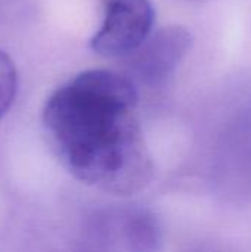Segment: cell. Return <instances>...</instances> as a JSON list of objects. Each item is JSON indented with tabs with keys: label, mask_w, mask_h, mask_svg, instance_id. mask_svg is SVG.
I'll use <instances>...</instances> for the list:
<instances>
[{
	"label": "cell",
	"mask_w": 251,
	"mask_h": 252,
	"mask_svg": "<svg viewBox=\"0 0 251 252\" xmlns=\"http://www.w3.org/2000/svg\"><path fill=\"white\" fill-rule=\"evenodd\" d=\"M104 229H108V245L114 252H158L161 248V226L148 210L126 208L108 214Z\"/></svg>",
	"instance_id": "obj_4"
},
{
	"label": "cell",
	"mask_w": 251,
	"mask_h": 252,
	"mask_svg": "<svg viewBox=\"0 0 251 252\" xmlns=\"http://www.w3.org/2000/svg\"><path fill=\"white\" fill-rule=\"evenodd\" d=\"M197 1H200V0H197Z\"/></svg>",
	"instance_id": "obj_6"
},
{
	"label": "cell",
	"mask_w": 251,
	"mask_h": 252,
	"mask_svg": "<svg viewBox=\"0 0 251 252\" xmlns=\"http://www.w3.org/2000/svg\"><path fill=\"white\" fill-rule=\"evenodd\" d=\"M18 87L16 68L12 59L0 50V120L10 109Z\"/></svg>",
	"instance_id": "obj_5"
},
{
	"label": "cell",
	"mask_w": 251,
	"mask_h": 252,
	"mask_svg": "<svg viewBox=\"0 0 251 252\" xmlns=\"http://www.w3.org/2000/svg\"><path fill=\"white\" fill-rule=\"evenodd\" d=\"M102 27L90 47L105 58H127L152 32L155 10L151 0H101Z\"/></svg>",
	"instance_id": "obj_2"
},
{
	"label": "cell",
	"mask_w": 251,
	"mask_h": 252,
	"mask_svg": "<svg viewBox=\"0 0 251 252\" xmlns=\"http://www.w3.org/2000/svg\"><path fill=\"white\" fill-rule=\"evenodd\" d=\"M138 86L111 69H89L55 90L43 126L62 165L105 193L130 196L154 179L138 115Z\"/></svg>",
	"instance_id": "obj_1"
},
{
	"label": "cell",
	"mask_w": 251,
	"mask_h": 252,
	"mask_svg": "<svg viewBox=\"0 0 251 252\" xmlns=\"http://www.w3.org/2000/svg\"><path fill=\"white\" fill-rule=\"evenodd\" d=\"M192 47V34L182 25H169L149 37L127 56V72L135 84L164 86Z\"/></svg>",
	"instance_id": "obj_3"
}]
</instances>
